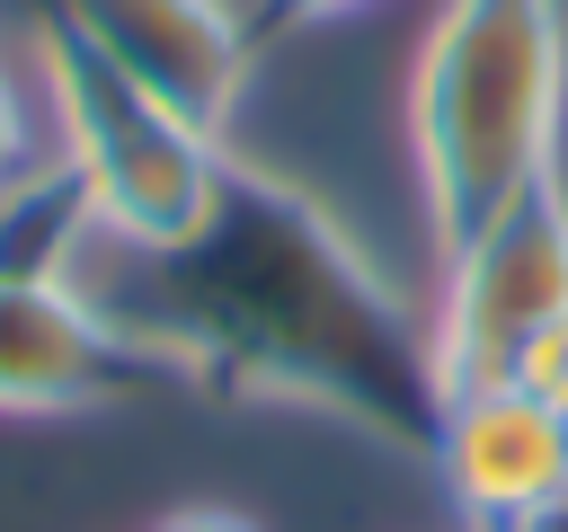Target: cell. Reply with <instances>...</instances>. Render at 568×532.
Returning a JSON list of instances; mask_svg holds the SVG:
<instances>
[{
	"instance_id": "obj_1",
	"label": "cell",
	"mask_w": 568,
	"mask_h": 532,
	"mask_svg": "<svg viewBox=\"0 0 568 532\" xmlns=\"http://www.w3.org/2000/svg\"><path fill=\"white\" fill-rule=\"evenodd\" d=\"M62 284L169 355L195 399L311 408L399 461H435L444 381L426 310L311 186L240 151L222 160V186L186 239L124 248L89 231Z\"/></svg>"
},
{
	"instance_id": "obj_2",
	"label": "cell",
	"mask_w": 568,
	"mask_h": 532,
	"mask_svg": "<svg viewBox=\"0 0 568 532\" xmlns=\"http://www.w3.org/2000/svg\"><path fill=\"white\" fill-rule=\"evenodd\" d=\"M568 0H444L408 62V168L435 266L559 168Z\"/></svg>"
},
{
	"instance_id": "obj_3",
	"label": "cell",
	"mask_w": 568,
	"mask_h": 532,
	"mask_svg": "<svg viewBox=\"0 0 568 532\" xmlns=\"http://www.w3.org/2000/svg\"><path fill=\"white\" fill-rule=\"evenodd\" d=\"M36 89H44V124L53 151L80 168L89 213L106 239L124 248H169L204 222L231 142L195 133L186 115H169L151 89H133L115 62H98L71 27L36 18Z\"/></svg>"
},
{
	"instance_id": "obj_4",
	"label": "cell",
	"mask_w": 568,
	"mask_h": 532,
	"mask_svg": "<svg viewBox=\"0 0 568 532\" xmlns=\"http://www.w3.org/2000/svg\"><path fill=\"white\" fill-rule=\"evenodd\" d=\"M559 310H568V168L532 177L462 257H444V293L426 310L444 399L515 381Z\"/></svg>"
},
{
	"instance_id": "obj_5",
	"label": "cell",
	"mask_w": 568,
	"mask_h": 532,
	"mask_svg": "<svg viewBox=\"0 0 568 532\" xmlns=\"http://www.w3.org/2000/svg\"><path fill=\"white\" fill-rule=\"evenodd\" d=\"M27 18L71 27L98 62H115L169 115L231 142V115H240L248 71H257L248 9H231V0H27Z\"/></svg>"
},
{
	"instance_id": "obj_6",
	"label": "cell",
	"mask_w": 568,
	"mask_h": 532,
	"mask_svg": "<svg viewBox=\"0 0 568 532\" xmlns=\"http://www.w3.org/2000/svg\"><path fill=\"white\" fill-rule=\"evenodd\" d=\"M186 372L89 310L71 284L0 275V417H71V408H142L178 399Z\"/></svg>"
},
{
	"instance_id": "obj_7",
	"label": "cell",
	"mask_w": 568,
	"mask_h": 532,
	"mask_svg": "<svg viewBox=\"0 0 568 532\" xmlns=\"http://www.w3.org/2000/svg\"><path fill=\"white\" fill-rule=\"evenodd\" d=\"M435 470H444L470 532H506V523H524L532 505H550L568 488V426L524 381H488V390L444 399Z\"/></svg>"
},
{
	"instance_id": "obj_8",
	"label": "cell",
	"mask_w": 568,
	"mask_h": 532,
	"mask_svg": "<svg viewBox=\"0 0 568 532\" xmlns=\"http://www.w3.org/2000/svg\"><path fill=\"white\" fill-rule=\"evenodd\" d=\"M89 231H98V213H89V186H80V168H71L62 151L27 160V168L0 186V275H18V284H62Z\"/></svg>"
},
{
	"instance_id": "obj_9",
	"label": "cell",
	"mask_w": 568,
	"mask_h": 532,
	"mask_svg": "<svg viewBox=\"0 0 568 532\" xmlns=\"http://www.w3.org/2000/svg\"><path fill=\"white\" fill-rule=\"evenodd\" d=\"M515 381H524V390H532V399H541V408L568 426V310H559V319L532 337V355H524V372H515Z\"/></svg>"
},
{
	"instance_id": "obj_10",
	"label": "cell",
	"mask_w": 568,
	"mask_h": 532,
	"mask_svg": "<svg viewBox=\"0 0 568 532\" xmlns=\"http://www.w3.org/2000/svg\"><path fill=\"white\" fill-rule=\"evenodd\" d=\"M364 0H248V35H257V53L275 44V35H302V27H328V18H355Z\"/></svg>"
},
{
	"instance_id": "obj_11",
	"label": "cell",
	"mask_w": 568,
	"mask_h": 532,
	"mask_svg": "<svg viewBox=\"0 0 568 532\" xmlns=\"http://www.w3.org/2000/svg\"><path fill=\"white\" fill-rule=\"evenodd\" d=\"M27 160H44V151H36V106H27V89H18L9 62H0V186H9Z\"/></svg>"
},
{
	"instance_id": "obj_12",
	"label": "cell",
	"mask_w": 568,
	"mask_h": 532,
	"mask_svg": "<svg viewBox=\"0 0 568 532\" xmlns=\"http://www.w3.org/2000/svg\"><path fill=\"white\" fill-rule=\"evenodd\" d=\"M151 532H257L248 514H222V505H186V514H169V523H151Z\"/></svg>"
},
{
	"instance_id": "obj_13",
	"label": "cell",
	"mask_w": 568,
	"mask_h": 532,
	"mask_svg": "<svg viewBox=\"0 0 568 532\" xmlns=\"http://www.w3.org/2000/svg\"><path fill=\"white\" fill-rule=\"evenodd\" d=\"M506 532H568V488H559V497H550V505H532V514H524V523H506Z\"/></svg>"
}]
</instances>
